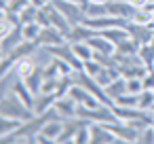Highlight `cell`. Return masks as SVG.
I'll return each mask as SVG.
<instances>
[{
  "label": "cell",
  "mask_w": 154,
  "mask_h": 144,
  "mask_svg": "<svg viewBox=\"0 0 154 144\" xmlns=\"http://www.w3.org/2000/svg\"><path fill=\"white\" fill-rule=\"evenodd\" d=\"M0 114H2V117H11V119H19V121H32V119L36 117V112H34L15 91L2 95Z\"/></svg>",
  "instance_id": "obj_1"
},
{
  "label": "cell",
  "mask_w": 154,
  "mask_h": 144,
  "mask_svg": "<svg viewBox=\"0 0 154 144\" xmlns=\"http://www.w3.org/2000/svg\"><path fill=\"white\" fill-rule=\"evenodd\" d=\"M51 2L66 15V19L72 24V26H78V24H82V17H85V11H82V7L80 5H76V2H68V0H51Z\"/></svg>",
  "instance_id": "obj_2"
},
{
  "label": "cell",
  "mask_w": 154,
  "mask_h": 144,
  "mask_svg": "<svg viewBox=\"0 0 154 144\" xmlns=\"http://www.w3.org/2000/svg\"><path fill=\"white\" fill-rule=\"evenodd\" d=\"M68 95H70L76 104L87 106V108H97V106H101V102H99L87 87H82V85H72L70 91H68Z\"/></svg>",
  "instance_id": "obj_3"
},
{
  "label": "cell",
  "mask_w": 154,
  "mask_h": 144,
  "mask_svg": "<svg viewBox=\"0 0 154 144\" xmlns=\"http://www.w3.org/2000/svg\"><path fill=\"white\" fill-rule=\"evenodd\" d=\"M91 142H95V144H114V142H120V140L116 138V133L106 123L91 121Z\"/></svg>",
  "instance_id": "obj_4"
},
{
  "label": "cell",
  "mask_w": 154,
  "mask_h": 144,
  "mask_svg": "<svg viewBox=\"0 0 154 144\" xmlns=\"http://www.w3.org/2000/svg\"><path fill=\"white\" fill-rule=\"evenodd\" d=\"M108 11L114 17H122V19H133L137 13V7H133L129 0H110L108 2Z\"/></svg>",
  "instance_id": "obj_5"
},
{
  "label": "cell",
  "mask_w": 154,
  "mask_h": 144,
  "mask_svg": "<svg viewBox=\"0 0 154 144\" xmlns=\"http://www.w3.org/2000/svg\"><path fill=\"white\" fill-rule=\"evenodd\" d=\"M36 43H38V45H42V47L61 45V43H66V34H63V32H59V30H57V28H53V26H47V28H42V30H40V34H38V38H36Z\"/></svg>",
  "instance_id": "obj_6"
},
{
  "label": "cell",
  "mask_w": 154,
  "mask_h": 144,
  "mask_svg": "<svg viewBox=\"0 0 154 144\" xmlns=\"http://www.w3.org/2000/svg\"><path fill=\"white\" fill-rule=\"evenodd\" d=\"M55 108L59 110V114L68 121V119H76L78 117V104L70 98V95H61L55 100Z\"/></svg>",
  "instance_id": "obj_7"
},
{
  "label": "cell",
  "mask_w": 154,
  "mask_h": 144,
  "mask_svg": "<svg viewBox=\"0 0 154 144\" xmlns=\"http://www.w3.org/2000/svg\"><path fill=\"white\" fill-rule=\"evenodd\" d=\"M154 24V21H152ZM152 24L150 26H141V24H129V34L131 38L137 43V45H146V43H152Z\"/></svg>",
  "instance_id": "obj_8"
},
{
  "label": "cell",
  "mask_w": 154,
  "mask_h": 144,
  "mask_svg": "<svg viewBox=\"0 0 154 144\" xmlns=\"http://www.w3.org/2000/svg\"><path fill=\"white\" fill-rule=\"evenodd\" d=\"M95 34H97V30H93V28H89L85 24H78V26H74L70 30V34L66 36V40L68 43H85V40H89Z\"/></svg>",
  "instance_id": "obj_9"
},
{
  "label": "cell",
  "mask_w": 154,
  "mask_h": 144,
  "mask_svg": "<svg viewBox=\"0 0 154 144\" xmlns=\"http://www.w3.org/2000/svg\"><path fill=\"white\" fill-rule=\"evenodd\" d=\"M0 40H2V57H5V55H9V53H11V51H13V49L19 45V43H23V40H26V38H23L21 24H19V26H17V28H15V30H13L9 36L0 38Z\"/></svg>",
  "instance_id": "obj_10"
},
{
  "label": "cell",
  "mask_w": 154,
  "mask_h": 144,
  "mask_svg": "<svg viewBox=\"0 0 154 144\" xmlns=\"http://www.w3.org/2000/svg\"><path fill=\"white\" fill-rule=\"evenodd\" d=\"M36 68H38V66L34 64V59H32L30 55H28V57H21V59L15 62V66H13V70L17 72V76L23 78V81H26L28 76H32V74L36 72Z\"/></svg>",
  "instance_id": "obj_11"
},
{
  "label": "cell",
  "mask_w": 154,
  "mask_h": 144,
  "mask_svg": "<svg viewBox=\"0 0 154 144\" xmlns=\"http://www.w3.org/2000/svg\"><path fill=\"white\" fill-rule=\"evenodd\" d=\"M55 100H57L55 93H38L36 100H34V112H36V117L42 114V112H47L51 106H55Z\"/></svg>",
  "instance_id": "obj_12"
},
{
  "label": "cell",
  "mask_w": 154,
  "mask_h": 144,
  "mask_svg": "<svg viewBox=\"0 0 154 144\" xmlns=\"http://www.w3.org/2000/svg\"><path fill=\"white\" fill-rule=\"evenodd\" d=\"M103 89H106V93H108V95H110V98L116 102V98H118V95L127 93V78L120 74L118 78H114V81H112L110 85H106Z\"/></svg>",
  "instance_id": "obj_13"
},
{
  "label": "cell",
  "mask_w": 154,
  "mask_h": 144,
  "mask_svg": "<svg viewBox=\"0 0 154 144\" xmlns=\"http://www.w3.org/2000/svg\"><path fill=\"white\" fill-rule=\"evenodd\" d=\"M21 125H23V121H19V119L2 117V119H0V138H7V136L15 133V131H17Z\"/></svg>",
  "instance_id": "obj_14"
},
{
  "label": "cell",
  "mask_w": 154,
  "mask_h": 144,
  "mask_svg": "<svg viewBox=\"0 0 154 144\" xmlns=\"http://www.w3.org/2000/svg\"><path fill=\"white\" fill-rule=\"evenodd\" d=\"M42 83H45L42 68H36V72H34L32 76H28V78H26V85L30 87V91H32L34 95H38V93L42 91Z\"/></svg>",
  "instance_id": "obj_15"
},
{
  "label": "cell",
  "mask_w": 154,
  "mask_h": 144,
  "mask_svg": "<svg viewBox=\"0 0 154 144\" xmlns=\"http://www.w3.org/2000/svg\"><path fill=\"white\" fill-rule=\"evenodd\" d=\"M139 59L143 62V66L152 68L154 66V43H146V45H139V51H137Z\"/></svg>",
  "instance_id": "obj_16"
},
{
  "label": "cell",
  "mask_w": 154,
  "mask_h": 144,
  "mask_svg": "<svg viewBox=\"0 0 154 144\" xmlns=\"http://www.w3.org/2000/svg\"><path fill=\"white\" fill-rule=\"evenodd\" d=\"M70 45H72L74 53H76V55H78L82 62H89V59H93V53H95V51H93V47H91L87 40H85V43H70Z\"/></svg>",
  "instance_id": "obj_17"
},
{
  "label": "cell",
  "mask_w": 154,
  "mask_h": 144,
  "mask_svg": "<svg viewBox=\"0 0 154 144\" xmlns=\"http://www.w3.org/2000/svg\"><path fill=\"white\" fill-rule=\"evenodd\" d=\"M103 15H110L108 5H95V2H89V5L85 7V17H103Z\"/></svg>",
  "instance_id": "obj_18"
},
{
  "label": "cell",
  "mask_w": 154,
  "mask_h": 144,
  "mask_svg": "<svg viewBox=\"0 0 154 144\" xmlns=\"http://www.w3.org/2000/svg\"><path fill=\"white\" fill-rule=\"evenodd\" d=\"M21 30H23V38L26 40H36L40 30H42V26L38 21H32V24H21Z\"/></svg>",
  "instance_id": "obj_19"
},
{
  "label": "cell",
  "mask_w": 154,
  "mask_h": 144,
  "mask_svg": "<svg viewBox=\"0 0 154 144\" xmlns=\"http://www.w3.org/2000/svg\"><path fill=\"white\" fill-rule=\"evenodd\" d=\"M36 15H38V7H34L32 2L19 13V21L21 24H32V21H36Z\"/></svg>",
  "instance_id": "obj_20"
},
{
  "label": "cell",
  "mask_w": 154,
  "mask_h": 144,
  "mask_svg": "<svg viewBox=\"0 0 154 144\" xmlns=\"http://www.w3.org/2000/svg\"><path fill=\"white\" fill-rule=\"evenodd\" d=\"M28 5H30V0H7V2H2L5 9H9L11 13H17V15H19Z\"/></svg>",
  "instance_id": "obj_21"
},
{
  "label": "cell",
  "mask_w": 154,
  "mask_h": 144,
  "mask_svg": "<svg viewBox=\"0 0 154 144\" xmlns=\"http://www.w3.org/2000/svg\"><path fill=\"white\" fill-rule=\"evenodd\" d=\"M114 104H120V106H137L139 104V93H122L116 98Z\"/></svg>",
  "instance_id": "obj_22"
},
{
  "label": "cell",
  "mask_w": 154,
  "mask_h": 144,
  "mask_svg": "<svg viewBox=\"0 0 154 144\" xmlns=\"http://www.w3.org/2000/svg\"><path fill=\"white\" fill-rule=\"evenodd\" d=\"M139 108H152L154 106V89H143L139 93Z\"/></svg>",
  "instance_id": "obj_23"
},
{
  "label": "cell",
  "mask_w": 154,
  "mask_h": 144,
  "mask_svg": "<svg viewBox=\"0 0 154 144\" xmlns=\"http://www.w3.org/2000/svg\"><path fill=\"white\" fill-rule=\"evenodd\" d=\"M143 89V78H127V93H141Z\"/></svg>",
  "instance_id": "obj_24"
},
{
  "label": "cell",
  "mask_w": 154,
  "mask_h": 144,
  "mask_svg": "<svg viewBox=\"0 0 154 144\" xmlns=\"http://www.w3.org/2000/svg\"><path fill=\"white\" fill-rule=\"evenodd\" d=\"M135 142H154V125H146L143 129H139V133H137V140Z\"/></svg>",
  "instance_id": "obj_25"
},
{
  "label": "cell",
  "mask_w": 154,
  "mask_h": 144,
  "mask_svg": "<svg viewBox=\"0 0 154 144\" xmlns=\"http://www.w3.org/2000/svg\"><path fill=\"white\" fill-rule=\"evenodd\" d=\"M101 68H103V66H101L97 59H89V62H85V66H82V70H85L89 76H93V78L99 74V70H101Z\"/></svg>",
  "instance_id": "obj_26"
},
{
  "label": "cell",
  "mask_w": 154,
  "mask_h": 144,
  "mask_svg": "<svg viewBox=\"0 0 154 144\" xmlns=\"http://www.w3.org/2000/svg\"><path fill=\"white\" fill-rule=\"evenodd\" d=\"M36 21L42 26V28H47V26H51V15H49V11H47V7H40L38 9V15H36Z\"/></svg>",
  "instance_id": "obj_27"
},
{
  "label": "cell",
  "mask_w": 154,
  "mask_h": 144,
  "mask_svg": "<svg viewBox=\"0 0 154 144\" xmlns=\"http://www.w3.org/2000/svg\"><path fill=\"white\" fill-rule=\"evenodd\" d=\"M143 87L146 89H154V68H150L148 74L143 76Z\"/></svg>",
  "instance_id": "obj_28"
},
{
  "label": "cell",
  "mask_w": 154,
  "mask_h": 144,
  "mask_svg": "<svg viewBox=\"0 0 154 144\" xmlns=\"http://www.w3.org/2000/svg\"><path fill=\"white\" fill-rule=\"evenodd\" d=\"M129 2H131L133 7H137V9H143V7L150 2V0H129Z\"/></svg>",
  "instance_id": "obj_29"
},
{
  "label": "cell",
  "mask_w": 154,
  "mask_h": 144,
  "mask_svg": "<svg viewBox=\"0 0 154 144\" xmlns=\"http://www.w3.org/2000/svg\"><path fill=\"white\" fill-rule=\"evenodd\" d=\"M30 2H32L34 7H38V9H40V7H45L47 2H51V0H30Z\"/></svg>",
  "instance_id": "obj_30"
},
{
  "label": "cell",
  "mask_w": 154,
  "mask_h": 144,
  "mask_svg": "<svg viewBox=\"0 0 154 144\" xmlns=\"http://www.w3.org/2000/svg\"><path fill=\"white\" fill-rule=\"evenodd\" d=\"M150 5H154V0H150Z\"/></svg>",
  "instance_id": "obj_31"
},
{
  "label": "cell",
  "mask_w": 154,
  "mask_h": 144,
  "mask_svg": "<svg viewBox=\"0 0 154 144\" xmlns=\"http://www.w3.org/2000/svg\"><path fill=\"white\" fill-rule=\"evenodd\" d=\"M2 2H7V0H2Z\"/></svg>",
  "instance_id": "obj_32"
},
{
  "label": "cell",
  "mask_w": 154,
  "mask_h": 144,
  "mask_svg": "<svg viewBox=\"0 0 154 144\" xmlns=\"http://www.w3.org/2000/svg\"><path fill=\"white\" fill-rule=\"evenodd\" d=\"M152 125H154V123H152Z\"/></svg>",
  "instance_id": "obj_33"
},
{
  "label": "cell",
  "mask_w": 154,
  "mask_h": 144,
  "mask_svg": "<svg viewBox=\"0 0 154 144\" xmlns=\"http://www.w3.org/2000/svg\"><path fill=\"white\" fill-rule=\"evenodd\" d=\"M152 68H154V66H152Z\"/></svg>",
  "instance_id": "obj_34"
}]
</instances>
